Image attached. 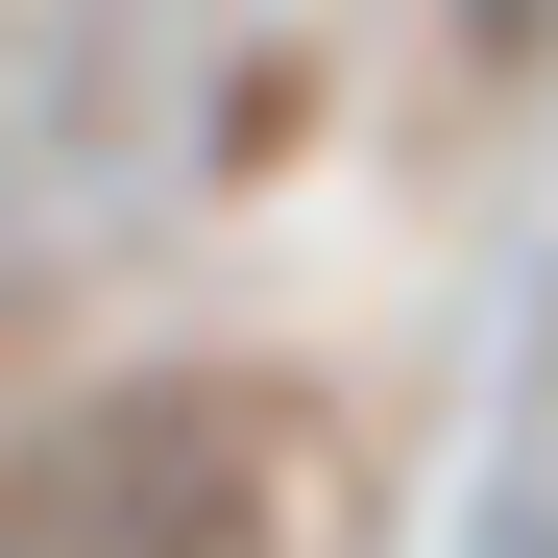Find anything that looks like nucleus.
<instances>
[{
  "label": "nucleus",
  "mask_w": 558,
  "mask_h": 558,
  "mask_svg": "<svg viewBox=\"0 0 558 558\" xmlns=\"http://www.w3.org/2000/svg\"><path fill=\"white\" fill-rule=\"evenodd\" d=\"M0 558H267V413L243 389H73L0 461Z\"/></svg>",
  "instance_id": "nucleus-1"
}]
</instances>
